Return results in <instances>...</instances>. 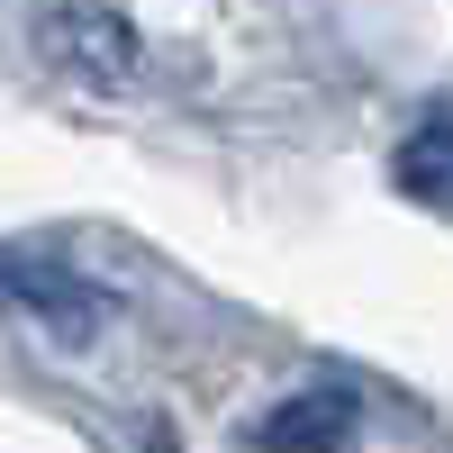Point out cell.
Returning <instances> with one entry per match:
<instances>
[{"label":"cell","instance_id":"obj_1","mask_svg":"<svg viewBox=\"0 0 453 453\" xmlns=\"http://www.w3.org/2000/svg\"><path fill=\"white\" fill-rule=\"evenodd\" d=\"M354 435V399L345 390H299L263 418V453H335Z\"/></svg>","mask_w":453,"mask_h":453},{"label":"cell","instance_id":"obj_2","mask_svg":"<svg viewBox=\"0 0 453 453\" xmlns=\"http://www.w3.org/2000/svg\"><path fill=\"white\" fill-rule=\"evenodd\" d=\"M399 181L426 191V200H453V119H426L418 127V145L399 155Z\"/></svg>","mask_w":453,"mask_h":453}]
</instances>
